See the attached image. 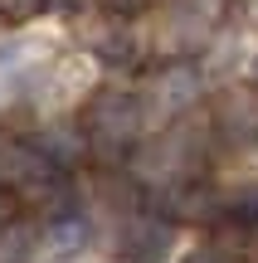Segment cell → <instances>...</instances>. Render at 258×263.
Wrapping results in <instances>:
<instances>
[{"label":"cell","instance_id":"6da1fadb","mask_svg":"<svg viewBox=\"0 0 258 263\" xmlns=\"http://www.w3.org/2000/svg\"><path fill=\"white\" fill-rule=\"evenodd\" d=\"M166 249H171V229L166 224H136V229H127L117 263H161Z\"/></svg>","mask_w":258,"mask_h":263},{"label":"cell","instance_id":"7a4b0ae2","mask_svg":"<svg viewBox=\"0 0 258 263\" xmlns=\"http://www.w3.org/2000/svg\"><path fill=\"white\" fill-rule=\"evenodd\" d=\"M49 0H0V10H5L10 20H25V15H39Z\"/></svg>","mask_w":258,"mask_h":263},{"label":"cell","instance_id":"3957f363","mask_svg":"<svg viewBox=\"0 0 258 263\" xmlns=\"http://www.w3.org/2000/svg\"><path fill=\"white\" fill-rule=\"evenodd\" d=\"M0 215H5V200H0Z\"/></svg>","mask_w":258,"mask_h":263},{"label":"cell","instance_id":"277c9868","mask_svg":"<svg viewBox=\"0 0 258 263\" xmlns=\"http://www.w3.org/2000/svg\"><path fill=\"white\" fill-rule=\"evenodd\" d=\"M195 263H210V258H195Z\"/></svg>","mask_w":258,"mask_h":263},{"label":"cell","instance_id":"5b68a950","mask_svg":"<svg viewBox=\"0 0 258 263\" xmlns=\"http://www.w3.org/2000/svg\"><path fill=\"white\" fill-rule=\"evenodd\" d=\"M253 78H258V68H253Z\"/></svg>","mask_w":258,"mask_h":263}]
</instances>
